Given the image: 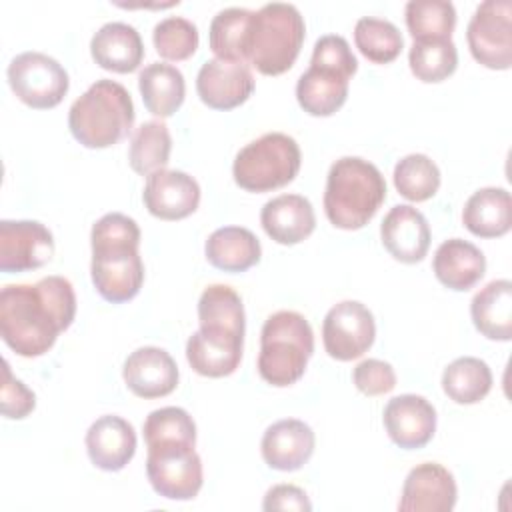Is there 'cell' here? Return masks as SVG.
<instances>
[{
	"label": "cell",
	"mask_w": 512,
	"mask_h": 512,
	"mask_svg": "<svg viewBox=\"0 0 512 512\" xmlns=\"http://www.w3.org/2000/svg\"><path fill=\"white\" fill-rule=\"evenodd\" d=\"M76 316V294L64 276L36 284H6L0 290V336L24 358L46 354Z\"/></svg>",
	"instance_id": "obj_1"
},
{
	"label": "cell",
	"mask_w": 512,
	"mask_h": 512,
	"mask_svg": "<svg viewBox=\"0 0 512 512\" xmlns=\"http://www.w3.org/2000/svg\"><path fill=\"white\" fill-rule=\"evenodd\" d=\"M92 284L96 292L112 302L132 300L144 282L140 258V228L136 220L120 212L104 214L90 232Z\"/></svg>",
	"instance_id": "obj_2"
},
{
	"label": "cell",
	"mask_w": 512,
	"mask_h": 512,
	"mask_svg": "<svg viewBox=\"0 0 512 512\" xmlns=\"http://www.w3.org/2000/svg\"><path fill=\"white\" fill-rule=\"evenodd\" d=\"M386 200L382 172L358 156L338 158L326 178L324 212L332 226L358 230L366 226Z\"/></svg>",
	"instance_id": "obj_3"
},
{
	"label": "cell",
	"mask_w": 512,
	"mask_h": 512,
	"mask_svg": "<svg viewBox=\"0 0 512 512\" xmlns=\"http://www.w3.org/2000/svg\"><path fill=\"white\" fill-rule=\"evenodd\" d=\"M130 92L116 80H96L68 110V128L86 148H108L128 136L134 126Z\"/></svg>",
	"instance_id": "obj_4"
},
{
	"label": "cell",
	"mask_w": 512,
	"mask_h": 512,
	"mask_svg": "<svg viewBox=\"0 0 512 512\" xmlns=\"http://www.w3.org/2000/svg\"><path fill=\"white\" fill-rule=\"evenodd\" d=\"M304 36V18L294 4H264L250 22L246 62L266 76L284 74L294 66Z\"/></svg>",
	"instance_id": "obj_5"
},
{
	"label": "cell",
	"mask_w": 512,
	"mask_h": 512,
	"mask_svg": "<svg viewBox=\"0 0 512 512\" xmlns=\"http://www.w3.org/2000/svg\"><path fill=\"white\" fill-rule=\"evenodd\" d=\"M314 352V332L294 310H278L266 318L260 332L258 374L264 382L284 388L304 376Z\"/></svg>",
	"instance_id": "obj_6"
},
{
	"label": "cell",
	"mask_w": 512,
	"mask_h": 512,
	"mask_svg": "<svg viewBox=\"0 0 512 512\" xmlns=\"http://www.w3.org/2000/svg\"><path fill=\"white\" fill-rule=\"evenodd\" d=\"M298 142L284 132H268L248 142L234 158V182L248 192H270L290 184L300 170Z\"/></svg>",
	"instance_id": "obj_7"
},
{
	"label": "cell",
	"mask_w": 512,
	"mask_h": 512,
	"mask_svg": "<svg viewBox=\"0 0 512 512\" xmlns=\"http://www.w3.org/2000/svg\"><path fill=\"white\" fill-rule=\"evenodd\" d=\"M190 442L148 446L146 476L156 494L168 500H192L204 482L202 460Z\"/></svg>",
	"instance_id": "obj_8"
},
{
	"label": "cell",
	"mask_w": 512,
	"mask_h": 512,
	"mask_svg": "<svg viewBox=\"0 0 512 512\" xmlns=\"http://www.w3.org/2000/svg\"><path fill=\"white\" fill-rule=\"evenodd\" d=\"M6 74L16 98L36 110L58 106L70 88L64 66L56 58L36 50L14 56Z\"/></svg>",
	"instance_id": "obj_9"
},
{
	"label": "cell",
	"mask_w": 512,
	"mask_h": 512,
	"mask_svg": "<svg viewBox=\"0 0 512 512\" xmlns=\"http://www.w3.org/2000/svg\"><path fill=\"white\" fill-rule=\"evenodd\" d=\"M466 40L478 64L490 70H508L512 66L510 0H486L478 4L468 22Z\"/></svg>",
	"instance_id": "obj_10"
},
{
	"label": "cell",
	"mask_w": 512,
	"mask_h": 512,
	"mask_svg": "<svg viewBox=\"0 0 512 512\" xmlns=\"http://www.w3.org/2000/svg\"><path fill=\"white\" fill-rule=\"evenodd\" d=\"M376 322L372 312L358 300L334 304L322 322V342L334 360L360 358L374 344Z\"/></svg>",
	"instance_id": "obj_11"
},
{
	"label": "cell",
	"mask_w": 512,
	"mask_h": 512,
	"mask_svg": "<svg viewBox=\"0 0 512 512\" xmlns=\"http://www.w3.org/2000/svg\"><path fill=\"white\" fill-rule=\"evenodd\" d=\"M54 236L38 220L0 222V270L28 272L50 262Z\"/></svg>",
	"instance_id": "obj_12"
},
{
	"label": "cell",
	"mask_w": 512,
	"mask_h": 512,
	"mask_svg": "<svg viewBox=\"0 0 512 512\" xmlns=\"http://www.w3.org/2000/svg\"><path fill=\"white\" fill-rule=\"evenodd\" d=\"M254 90L250 64L238 60H206L196 76L200 100L214 110H232L248 100Z\"/></svg>",
	"instance_id": "obj_13"
},
{
	"label": "cell",
	"mask_w": 512,
	"mask_h": 512,
	"mask_svg": "<svg viewBox=\"0 0 512 512\" xmlns=\"http://www.w3.org/2000/svg\"><path fill=\"white\" fill-rule=\"evenodd\" d=\"M142 200L146 210L160 220H182L200 204L198 182L182 170H156L146 176Z\"/></svg>",
	"instance_id": "obj_14"
},
{
	"label": "cell",
	"mask_w": 512,
	"mask_h": 512,
	"mask_svg": "<svg viewBox=\"0 0 512 512\" xmlns=\"http://www.w3.org/2000/svg\"><path fill=\"white\" fill-rule=\"evenodd\" d=\"M458 488L452 472L438 462L414 466L402 486L398 510L402 512H450Z\"/></svg>",
	"instance_id": "obj_15"
},
{
	"label": "cell",
	"mask_w": 512,
	"mask_h": 512,
	"mask_svg": "<svg viewBox=\"0 0 512 512\" xmlns=\"http://www.w3.org/2000/svg\"><path fill=\"white\" fill-rule=\"evenodd\" d=\"M382 420L390 440L404 450L426 446L436 432V410L418 394H400L388 400Z\"/></svg>",
	"instance_id": "obj_16"
},
{
	"label": "cell",
	"mask_w": 512,
	"mask_h": 512,
	"mask_svg": "<svg viewBox=\"0 0 512 512\" xmlns=\"http://www.w3.org/2000/svg\"><path fill=\"white\" fill-rule=\"evenodd\" d=\"M122 378L132 394L150 400L174 392L180 372L164 348L142 346L124 360Z\"/></svg>",
	"instance_id": "obj_17"
},
{
	"label": "cell",
	"mask_w": 512,
	"mask_h": 512,
	"mask_svg": "<svg viewBox=\"0 0 512 512\" xmlns=\"http://www.w3.org/2000/svg\"><path fill=\"white\" fill-rule=\"evenodd\" d=\"M380 238L392 258L416 264L430 248V226L420 210L410 204H398L384 216Z\"/></svg>",
	"instance_id": "obj_18"
},
{
	"label": "cell",
	"mask_w": 512,
	"mask_h": 512,
	"mask_svg": "<svg viewBox=\"0 0 512 512\" xmlns=\"http://www.w3.org/2000/svg\"><path fill=\"white\" fill-rule=\"evenodd\" d=\"M314 432L298 418H284L266 428L260 452L272 470L294 472L302 468L314 452Z\"/></svg>",
	"instance_id": "obj_19"
},
{
	"label": "cell",
	"mask_w": 512,
	"mask_h": 512,
	"mask_svg": "<svg viewBox=\"0 0 512 512\" xmlns=\"http://www.w3.org/2000/svg\"><path fill=\"white\" fill-rule=\"evenodd\" d=\"M84 442L90 462L104 472L122 470L136 452V432L132 424L116 414H106L92 422Z\"/></svg>",
	"instance_id": "obj_20"
},
{
	"label": "cell",
	"mask_w": 512,
	"mask_h": 512,
	"mask_svg": "<svg viewBox=\"0 0 512 512\" xmlns=\"http://www.w3.org/2000/svg\"><path fill=\"white\" fill-rule=\"evenodd\" d=\"M260 224L274 242L292 246L314 232L316 214L308 198L300 194H280L262 206Z\"/></svg>",
	"instance_id": "obj_21"
},
{
	"label": "cell",
	"mask_w": 512,
	"mask_h": 512,
	"mask_svg": "<svg viewBox=\"0 0 512 512\" xmlns=\"http://www.w3.org/2000/svg\"><path fill=\"white\" fill-rule=\"evenodd\" d=\"M90 54L100 68L128 74L142 64L144 44L134 26L126 22H108L92 36Z\"/></svg>",
	"instance_id": "obj_22"
},
{
	"label": "cell",
	"mask_w": 512,
	"mask_h": 512,
	"mask_svg": "<svg viewBox=\"0 0 512 512\" xmlns=\"http://www.w3.org/2000/svg\"><path fill=\"white\" fill-rule=\"evenodd\" d=\"M434 276L450 290L466 292L480 282L486 272V258L478 246L462 238L444 240L432 260Z\"/></svg>",
	"instance_id": "obj_23"
},
{
	"label": "cell",
	"mask_w": 512,
	"mask_h": 512,
	"mask_svg": "<svg viewBox=\"0 0 512 512\" xmlns=\"http://www.w3.org/2000/svg\"><path fill=\"white\" fill-rule=\"evenodd\" d=\"M200 330L244 342V306L238 292L226 284L204 288L198 300Z\"/></svg>",
	"instance_id": "obj_24"
},
{
	"label": "cell",
	"mask_w": 512,
	"mask_h": 512,
	"mask_svg": "<svg viewBox=\"0 0 512 512\" xmlns=\"http://www.w3.org/2000/svg\"><path fill=\"white\" fill-rule=\"evenodd\" d=\"M470 316L482 336L508 342L512 338V282L500 278L480 288L470 302Z\"/></svg>",
	"instance_id": "obj_25"
},
{
	"label": "cell",
	"mask_w": 512,
	"mask_h": 512,
	"mask_svg": "<svg viewBox=\"0 0 512 512\" xmlns=\"http://www.w3.org/2000/svg\"><path fill=\"white\" fill-rule=\"evenodd\" d=\"M462 222L480 238L504 236L512 226V198L504 188L488 186L476 190L464 204Z\"/></svg>",
	"instance_id": "obj_26"
},
{
	"label": "cell",
	"mask_w": 512,
	"mask_h": 512,
	"mask_svg": "<svg viewBox=\"0 0 512 512\" xmlns=\"http://www.w3.org/2000/svg\"><path fill=\"white\" fill-rule=\"evenodd\" d=\"M206 260L224 272H244L258 264L262 256L260 240L242 226H224L214 230L204 246Z\"/></svg>",
	"instance_id": "obj_27"
},
{
	"label": "cell",
	"mask_w": 512,
	"mask_h": 512,
	"mask_svg": "<svg viewBox=\"0 0 512 512\" xmlns=\"http://www.w3.org/2000/svg\"><path fill=\"white\" fill-rule=\"evenodd\" d=\"M242 344L240 340L208 334L198 328L186 342V360L200 376H230L240 366Z\"/></svg>",
	"instance_id": "obj_28"
},
{
	"label": "cell",
	"mask_w": 512,
	"mask_h": 512,
	"mask_svg": "<svg viewBox=\"0 0 512 512\" xmlns=\"http://www.w3.org/2000/svg\"><path fill=\"white\" fill-rule=\"evenodd\" d=\"M348 80L344 74L312 66L296 82V98L310 116H332L348 98Z\"/></svg>",
	"instance_id": "obj_29"
},
{
	"label": "cell",
	"mask_w": 512,
	"mask_h": 512,
	"mask_svg": "<svg viewBox=\"0 0 512 512\" xmlns=\"http://www.w3.org/2000/svg\"><path fill=\"white\" fill-rule=\"evenodd\" d=\"M138 90L150 114L168 118L182 106L186 96V82L176 66L166 62H152L138 74Z\"/></svg>",
	"instance_id": "obj_30"
},
{
	"label": "cell",
	"mask_w": 512,
	"mask_h": 512,
	"mask_svg": "<svg viewBox=\"0 0 512 512\" xmlns=\"http://www.w3.org/2000/svg\"><path fill=\"white\" fill-rule=\"evenodd\" d=\"M490 388L492 372L480 358H456L442 372V390L456 404H476L486 398Z\"/></svg>",
	"instance_id": "obj_31"
},
{
	"label": "cell",
	"mask_w": 512,
	"mask_h": 512,
	"mask_svg": "<svg viewBox=\"0 0 512 512\" xmlns=\"http://www.w3.org/2000/svg\"><path fill=\"white\" fill-rule=\"evenodd\" d=\"M252 16L254 10L232 6L220 10L212 18L208 30V44L216 58L246 62V44Z\"/></svg>",
	"instance_id": "obj_32"
},
{
	"label": "cell",
	"mask_w": 512,
	"mask_h": 512,
	"mask_svg": "<svg viewBox=\"0 0 512 512\" xmlns=\"http://www.w3.org/2000/svg\"><path fill=\"white\" fill-rule=\"evenodd\" d=\"M172 150V136L168 126L160 120L142 122L132 134L128 148L130 168L140 176H150L168 164Z\"/></svg>",
	"instance_id": "obj_33"
},
{
	"label": "cell",
	"mask_w": 512,
	"mask_h": 512,
	"mask_svg": "<svg viewBox=\"0 0 512 512\" xmlns=\"http://www.w3.org/2000/svg\"><path fill=\"white\" fill-rule=\"evenodd\" d=\"M406 26L414 42L452 40L456 10L448 0H410L404 8Z\"/></svg>",
	"instance_id": "obj_34"
},
{
	"label": "cell",
	"mask_w": 512,
	"mask_h": 512,
	"mask_svg": "<svg viewBox=\"0 0 512 512\" xmlns=\"http://www.w3.org/2000/svg\"><path fill=\"white\" fill-rule=\"evenodd\" d=\"M354 42L364 58L374 64H388L402 52L404 38L396 24L376 16H362L354 26Z\"/></svg>",
	"instance_id": "obj_35"
},
{
	"label": "cell",
	"mask_w": 512,
	"mask_h": 512,
	"mask_svg": "<svg viewBox=\"0 0 512 512\" xmlns=\"http://www.w3.org/2000/svg\"><path fill=\"white\" fill-rule=\"evenodd\" d=\"M394 186L410 202H424L440 188V170L426 154H408L394 166Z\"/></svg>",
	"instance_id": "obj_36"
},
{
	"label": "cell",
	"mask_w": 512,
	"mask_h": 512,
	"mask_svg": "<svg viewBox=\"0 0 512 512\" xmlns=\"http://www.w3.org/2000/svg\"><path fill=\"white\" fill-rule=\"evenodd\" d=\"M412 74L422 82H442L454 74L458 66V50L452 40L414 42L408 52Z\"/></svg>",
	"instance_id": "obj_37"
},
{
	"label": "cell",
	"mask_w": 512,
	"mask_h": 512,
	"mask_svg": "<svg viewBox=\"0 0 512 512\" xmlns=\"http://www.w3.org/2000/svg\"><path fill=\"white\" fill-rule=\"evenodd\" d=\"M146 446L158 442H190L196 444V424L192 416L178 406L152 410L142 426Z\"/></svg>",
	"instance_id": "obj_38"
},
{
	"label": "cell",
	"mask_w": 512,
	"mask_h": 512,
	"mask_svg": "<svg viewBox=\"0 0 512 512\" xmlns=\"http://www.w3.org/2000/svg\"><path fill=\"white\" fill-rule=\"evenodd\" d=\"M152 42L162 58L178 62L190 58L196 52L200 38L194 22L182 16H168L154 26Z\"/></svg>",
	"instance_id": "obj_39"
},
{
	"label": "cell",
	"mask_w": 512,
	"mask_h": 512,
	"mask_svg": "<svg viewBox=\"0 0 512 512\" xmlns=\"http://www.w3.org/2000/svg\"><path fill=\"white\" fill-rule=\"evenodd\" d=\"M310 64L340 72L346 78H352L358 70V60L352 54L350 44L338 34H324L316 40Z\"/></svg>",
	"instance_id": "obj_40"
},
{
	"label": "cell",
	"mask_w": 512,
	"mask_h": 512,
	"mask_svg": "<svg viewBox=\"0 0 512 512\" xmlns=\"http://www.w3.org/2000/svg\"><path fill=\"white\" fill-rule=\"evenodd\" d=\"M354 386L366 396H380L388 394L396 386V372L394 368L378 358H368L356 364L352 370Z\"/></svg>",
	"instance_id": "obj_41"
},
{
	"label": "cell",
	"mask_w": 512,
	"mask_h": 512,
	"mask_svg": "<svg viewBox=\"0 0 512 512\" xmlns=\"http://www.w3.org/2000/svg\"><path fill=\"white\" fill-rule=\"evenodd\" d=\"M2 376H4V382H2V414L6 418H12V420L26 418L36 406L34 392L22 380L12 376L8 360H4Z\"/></svg>",
	"instance_id": "obj_42"
},
{
	"label": "cell",
	"mask_w": 512,
	"mask_h": 512,
	"mask_svg": "<svg viewBox=\"0 0 512 512\" xmlns=\"http://www.w3.org/2000/svg\"><path fill=\"white\" fill-rule=\"evenodd\" d=\"M262 508L266 512L272 510H298V512H310L312 504L306 496V492L294 484H276L272 486L262 502Z\"/></svg>",
	"instance_id": "obj_43"
}]
</instances>
